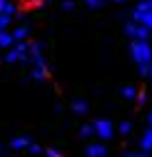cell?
<instances>
[{
	"label": "cell",
	"instance_id": "1",
	"mask_svg": "<svg viewBox=\"0 0 152 157\" xmlns=\"http://www.w3.org/2000/svg\"><path fill=\"white\" fill-rule=\"evenodd\" d=\"M43 3L45 0H15V8H17V13H35L43 8Z\"/></svg>",
	"mask_w": 152,
	"mask_h": 157
}]
</instances>
